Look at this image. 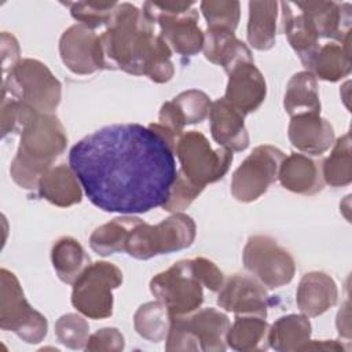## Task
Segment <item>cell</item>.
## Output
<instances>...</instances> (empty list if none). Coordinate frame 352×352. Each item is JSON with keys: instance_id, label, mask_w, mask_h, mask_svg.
Segmentation results:
<instances>
[{"instance_id": "41", "label": "cell", "mask_w": 352, "mask_h": 352, "mask_svg": "<svg viewBox=\"0 0 352 352\" xmlns=\"http://www.w3.org/2000/svg\"><path fill=\"white\" fill-rule=\"evenodd\" d=\"M191 267L202 286H205L210 292H217L221 289L224 283V276L213 261L205 257H195L191 258Z\"/></svg>"}, {"instance_id": "16", "label": "cell", "mask_w": 352, "mask_h": 352, "mask_svg": "<svg viewBox=\"0 0 352 352\" xmlns=\"http://www.w3.org/2000/svg\"><path fill=\"white\" fill-rule=\"evenodd\" d=\"M220 308L235 315H256L265 318L268 294L263 285L252 276L235 274L228 278L217 296Z\"/></svg>"}, {"instance_id": "35", "label": "cell", "mask_w": 352, "mask_h": 352, "mask_svg": "<svg viewBox=\"0 0 352 352\" xmlns=\"http://www.w3.org/2000/svg\"><path fill=\"white\" fill-rule=\"evenodd\" d=\"M72 16L89 29H96L110 22L117 1H66Z\"/></svg>"}, {"instance_id": "22", "label": "cell", "mask_w": 352, "mask_h": 352, "mask_svg": "<svg viewBox=\"0 0 352 352\" xmlns=\"http://www.w3.org/2000/svg\"><path fill=\"white\" fill-rule=\"evenodd\" d=\"M278 180L286 190L302 195H314L323 188V179L318 164L301 153H292L283 158Z\"/></svg>"}, {"instance_id": "33", "label": "cell", "mask_w": 352, "mask_h": 352, "mask_svg": "<svg viewBox=\"0 0 352 352\" xmlns=\"http://www.w3.org/2000/svg\"><path fill=\"white\" fill-rule=\"evenodd\" d=\"M170 320L172 316L168 308L158 300L140 305L133 315L136 333L151 342H160L166 338Z\"/></svg>"}, {"instance_id": "27", "label": "cell", "mask_w": 352, "mask_h": 352, "mask_svg": "<svg viewBox=\"0 0 352 352\" xmlns=\"http://www.w3.org/2000/svg\"><path fill=\"white\" fill-rule=\"evenodd\" d=\"M311 340V323L308 316L290 314L280 316L268 329V345L279 352L301 351Z\"/></svg>"}, {"instance_id": "36", "label": "cell", "mask_w": 352, "mask_h": 352, "mask_svg": "<svg viewBox=\"0 0 352 352\" xmlns=\"http://www.w3.org/2000/svg\"><path fill=\"white\" fill-rule=\"evenodd\" d=\"M199 7L209 29H227L235 32L241 15V6L238 1L206 0L202 1Z\"/></svg>"}, {"instance_id": "20", "label": "cell", "mask_w": 352, "mask_h": 352, "mask_svg": "<svg viewBox=\"0 0 352 352\" xmlns=\"http://www.w3.org/2000/svg\"><path fill=\"white\" fill-rule=\"evenodd\" d=\"M290 143L305 154L319 155L334 143V129L320 114H301L292 117L287 128Z\"/></svg>"}, {"instance_id": "40", "label": "cell", "mask_w": 352, "mask_h": 352, "mask_svg": "<svg viewBox=\"0 0 352 352\" xmlns=\"http://www.w3.org/2000/svg\"><path fill=\"white\" fill-rule=\"evenodd\" d=\"M124 336L116 327H103L95 331L88 337L85 351L89 352H100V351H110L117 352L124 349Z\"/></svg>"}, {"instance_id": "13", "label": "cell", "mask_w": 352, "mask_h": 352, "mask_svg": "<svg viewBox=\"0 0 352 352\" xmlns=\"http://www.w3.org/2000/svg\"><path fill=\"white\" fill-rule=\"evenodd\" d=\"M283 158L285 154L271 144H261L253 148L232 175V197L241 202H252L260 198L278 180Z\"/></svg>"}, {"instance_id": "42", "label": "cell", "mask_w": 352, "mask_h": 352, "mask_svg": "<svg viewBox=\"0 0 352 352\" xmlns=\"http://www.w3.org/2000/svg\"><path fill=\"white\" fill-rule=\"evenodd\" d=\"M19 45L12 34L1 33V66L3 76H6L19 62Z\"/></svg>"}, {"instance_id": "15", "label": "cell", "mask_w": 352, "mask_h": 352, "mask_svg": "<svg viewBox=\"0 0 352 352\" xmlns=\"http://www.w3.org/2000/svg\"><path fill=\"white\" fill-rule=\"evenodd\" d=\"M59 54L65 66L74 74L85 76L102 69L99 36L82 23H76L63 32Z\"/></svg>"}, {"instance_id": "31", "label": "cell", "mask_w": 352, "mask_h": 352, "mask_svg": "<svg viewBox=\"0 0 352 352\" xmlns=\"http://www.w3.org/2000/svg\"><path fill=\"white\" fill-rule=\"evenodd\" d=\"M51 261L58 278L69 285H73L89 265V257L85 250L80 242L72 236H62L54 243Z\"/></svg>"}, {"instance_id": "43", "label": "cell", "mask_w": 352, "mask_h": 352, "mask_svg": "<svg viewBox=\"0 0 352 352\" xmlns=\"http://www.w3.org/2000/svg\"><path fill=\"white\" fill-rule=\"evenodd\" d=\"M301 351H345V346L336 341V340H322V341H312L309 340Z\"/></svg>"}, {"instance_id": "11", "label": "cell", "mask_w": 352, "mask_h": 352, "mask_svg": "<svg viewBox=\"0 0 352 352\" xmlns=\"http://www.w3.org/2000/svg\"><path fill=\"white\" fill-rule=\"evenodd\" d=\"M202 287L192 271L191 260L177 261L150 280L153 296L168 308L172 318L195 312L204 302Z\"/></svg>"}, {"instance_id": "8", "label": "cell", "mask_w": 352, "mask_h": 352, "mask_svg": "<svg viewBox=\"0 0 352 352\" xmlns=\"http://www.w3.org/2000/svg\"><path fill=\"white\" fill-rule=\"evenodd\" d=\"M122 283L121 270L109 261L89 264L74 280L72 304L89 319H104L113 314V290Z\"/></svg>"}, {"instance_id": "24", "label": "cell", "mask_w": 352, "mask_h": 352, "mask_svg": "<svg viewBox=\"0 0 352 352\" xmlns=\"http://www.w3.org/2000/svg\"><path fill=\"white\" fill-rule=\"evenodd\" d=\"M37 190L41 198L60 208L78 204L82 197L76 173L70 166L63 164L50 168L41 176Z\"/></svg>"}, {"instance_id": "29", "label": "cell", "mask_w": 352, "mask_h": 352, "mask_svg": "<svg viewBox=\"0 0 352 352\" xmlns=\"http://www.w3.org/2000/svg\"><path fill=\"white\" fill-rule=\"evenodd\" d=\"M276 1H250L248 21V41L258 50L267 51L274 47L278 19Z\"/></svg>"}, {"instance_id": "39", "label": "cell", "mask_w": 352, "mask_h": 352, "mask_svg": "<svg viewBox=\"0 0 352 352\" xmlns=\"http://www.w3.org/2000/svg\"><path fill=\"white\" fill-rule=\"evenodd\" d=\"M204 187H199L190 182L180 170H177L176 179L170 187L168 199L161 206L166 212H182L202 192Z\"/></svg>"}, {"instance_id": "26", "label": "cell", "mask_w": 352, "mask_h": 352, "mask_svg": "<svg viewBox=\"0 0 352 352\" xmlns=\"http://www.w3.org/2000/svg\"><path fill=\"white\" fill-rule=\"evenodd\" d=\"M283 107L290 117L301 114H320V100L316 77L308 72H298L289 80Z\"/></svg>"}, {"instance_id": "5", "label": "cell", "mask_w": 352, "mask_h": 352, "mask_svg": "<svg viewBox=\"0 0 352 352\" xmlns=\"http://www.w3.org/2000/svg\"><path fill=\"white\" fill-rule=\"evenodd\" d=\"M230 320L226 314L214 308L197 309L195 312L172 318L165 338L166 351H226V336Z\"/></svg>"}, {"instance_id": "2", "label": "cell", "mask_w": 352, "mask_h": 352, "mask_svg": "<svg viewBox=\"0 0 352 352\" xmlns=\"http://www.w3.org/2000/svg\"><path fill=\"white\" fill-rule=\"evenodd\" d=\"M102 69L146 76L151 81L168 82L175 73L172 50L143 11L129 3L117 4L106 30L99 36Z\"/></svg>"}, {"instance_id": "19", "label": "cell", "mask_w": 352, "mask_h": 352, "mask_svg": "<svg viewBox=\"0 0 352 352\" xmlns=\"http://www.w3.org/2000/svg\"><path fill=\"white\" fill-rule=\"evenodd\" d=\"M210 133L219 146L230 151H243L249 146L245 116L224 98L212 102L209 111Z\"/></svg>"}, {"instance_id": "30", "label": "cell", "mask_w": 352, "mask_h": 352, "mask_svg": "<svg viewBox=\"0 0 352 352\" xmlns=\"http://www.w3.org/2000/svg\"><path fill=\"white\" fill-rule=\"evenodd\" d=\"M268 323L256 315H236L226 336L227 346L235 351H263L268 341Z\"/></svg>"}, {"instance_id": "7", "label": "cell", "mask_w": 352, "mask_h": 352, "mask_svg": "<svg viewBox=\"0 0 352 352\" xmlns=\"http://www.w3.org/2000/svg\"><path fill=\"white\" fill-rule=\"evenodd\" d=\"M195 234L194 220L182 212L173 213L155 226L142 220L131 231L125 243V253L138 260L173 253L191 246Z\"/></svg>"}, {"instance_id": "10", "label": "cell", "mask_w": 352, "mask_h": 352, "mask_svg": "<svg viewBox=\"0 0 352 352\" xmlns=\"http://www.w3.org/2000/svg\"><path fill=\"white\" fill-rule=\"evenodd\" d=\"M0 278V327L15 333L28 344L41 342L48 329L45 316L28 302L19 280L11 271L1 268Z\"/></svg>"}, {"instance_id": "25", "label": "cell", "mask_w": 352, "mask_h": 352, "mask_svg": "<svg viewBox=\"0 0 352 352\" xmlns=\"http://www.w3.org/2000/svg\"><path fill=\"white\" fill-rule=\"evenodd\" d=\"M282 19L285 34L289 44L298 55L302 65L308 69L314 55L319 50V36L308 18L298 11L297 14L292 10V4L282 1Z\"/></svg>"}, {"instance_id": "9", "label": "cell", "mask_w": 352, "mask_h": 352, "mask_svg": "<svg viewBox=\"0 0 352 352\" xmlns=\"http://www.w3.org/2000/svg\"><path fill=\"white\" fill-rule=\"evenodd\" d=\"M180 162V172L194 184L204 187L220 180L232 162V151L226 147L212 148L198 131L183 133L173 151Z\"/></svg>"}, {"instance_id": "37", "label": "cell", "mask_w": 352, "mask_h": 352, "mask_svg": "<svg viewBox=\"0 0 352 352\" xmlns=\"http://www.w3.org/2000/svg\"><path fill=\"white\" fill-rule=\"evenodd\" d=\"M55 336L70 349H82L89 337L88 322L78 314L62 315L55 323Z\"/></svg>"}, {"instance_id": "14", "label": "cell", "mask_w": 352, "mask_h": 352, "mask_svg": "<svg viewBox=\"0 0 352 352\" xmlns=\"http://www.w3.org/2000/svg\"><path fill=\"white\" fill-rule=\"evenodd\" d=\"M210 98L198 89H188L161 106L158 122L148 126L157 132L175 151L179 138L186 125L202 122L209 117Z\"/></svg>"}, {"instance_id": "32", "label": "cell", "mask_w": 352, "mask_h": 352, "mask_svg": "<svg viewBox=\"0 0 352 352\" xmlns=\"http://www.w3.org/2000/svg\"><path fill=\"white\" fill-rule=\"evenodd\" d=\"M140 221L142 219L139 217L125 214L98 227L89 236L91 249L100 256L125 252L128 236Z\"/></svg>"}, {"instance_id": "18", "label": "cell", "mask_w": 352, "mask_h": 352, "mask_svg": "<svg viewBox=\"0 0 352 352\" xmlns=\"http://www.w3.org/2000/svg\"><path fill=\"white\" fill-rule=\"evenodd\" d=\"M297 8L308 18L319 37L342 43L351 33V4L336 1H297Z\"/></svg>"}, {"instance_id": "28", "label": "cell", "mask_w": 352, "mask_h": 352, "mask_svg": "<svg viewBox=\"0 0 352 352\" xmlns=\"http://www.w3.org/2000/svg\"><path fill=\"white\" fill-rule=\"evenodd\" d=\"M349 38L338 43H327L314 55L308 72L324 81H338L351 73Z\"/></svg>"}, {"instance_id": "38", "label": "cell", "mask_w": 352, "mask_h": 352, "mask_svg": "<svg viewBox=\"0 0 352 352\" xmlns=\"http://www.w3.org/2000/svg\"><path fill=\"white\" fill-rule=\"evenodd\" d=\"M36 113L26 103L1 94V135L21 132Z\"/></svg>"}, {"instance_id": "12", "label": "cell", "mask_w": 352, "mask_h": 352, "mask_svg": "<svg viewBox=\"0 0 352 352\" xmlns=\"http://www.w3.org/2000/svg\"><path fill=\"white\" fill-rule=\"evenodd\" d=\"M242 260L245 268L268 289L287 285L296 272L292 254L267 235H253L248 239Z\"/></svg>"}, {"instance_id": "4", "label": "cell", "mask_w": 352, "mask_h": 352, "mask_svg": "<svg viewBox=\"0 0 352 352\" xmlns=\"http://www.w3.org/2000/svg\"><path fill=\"white\" fill-rule=\"evenodd\" d=\"M192 1H146L143 14L151 23H158L160 36L170 50L183 56L202 51L205 33L198 25V11Z\"/></svg>"}, {"instance_id": "3", "label": "cell", "mask_w": 352, "mask_h": 352, "mask_svg": "<svg viewBox=\"0 0 352 352\" xmlns=\"http://www.w3.org/2000/svg\"><path fill=\"white\" fill-rule=\"evenodd\" d=\"M19 133V147L10 175L19 187L34 190L41 176L66 148V131L55 116L37 111Z\"/></svg>"}, {"instance_id": "6", "label": "cell", "mask_w": 352, "mask_h": 352, "mask_svg": "<svg viewBox=\"0 0 352 352\" xmlns=\"http://www.w3.org/2000/svg\"><path fill=\"white\" fill-rule=\"evenodd\" d=\"M1 94L51 114L60 102L62 85L43 62L26 58L4 76Z\"/></svg>"}, {"instance_id": "34", "label": "cell", "mask_w": 352, "mask_h": 352, "mask_svg": "<svg viewBox=\"0 0 352 352\" xmlns=\"http://www.w3.org/2000/svg\"><path fill=\"white\" fill-rule=\"evenodd\" d=\"M322 179L331 187H344L352 182L349 132L337 139L330 155L323 161Z\"/></svg>"}, {"instance_id": "1", "label": "cell", "mask_w": 352, "mask_h": 352, "mask_svg": "<svg viewBox=\"0 0 352 352\" xmlns=\"http://www.w3.org/2000/svg\"><path fill=\"white\" fill-rule=\"evenodd\" d=\"M173 150L150 126L136 122L103 126L69 153L88 199L110 213H146L162 206L176 179Z\"/></svg>"}, {"instance_id": "23", "label": "cell", "mask_w": 352, "mask_h": 352, "mask_svg": "<svg viewBox=\"0 0 352 352\" xmlns=\"http://www.w3.org/2000/svg\"><path fill=\"white\" fill-rule=\"evenodd\" d=\"M202 51L209 62L220 65L227 74L241 63L253 62V55L248 45L227 29L208 28Z\"/></svg>"}, {"instance_id": "21", "label": "cell", "mask_w": 352, "mask_h": 352, "mask_svg": "<svg viewBox=\"0 0 352 352\" xmlns=\"http://www.w3.org/2000/svg\"><path fill=\"white\" fill-rule=\"evenodd\" d=\"M338 290L334 279L322 271L305 274L296 292V302L305 316H319L336 305Z\"/></svg>"}, {"instance_id": "17", "label": "cell", "mask_w": 352, "mask_h": 352, "mask_svg": "<svg viewBox=\"0 0 352 352\" xmlns=\"http://www.w3.org/2000/svg\"><path fill=\"white\" fill-rule=\"evenodd\" d=\"M267 95V84L254 62L241 63L228 73L224 99L243 116L257 110Z\"/></svg>"}]
</instances>
